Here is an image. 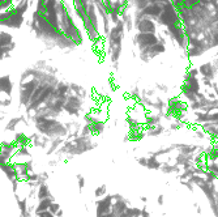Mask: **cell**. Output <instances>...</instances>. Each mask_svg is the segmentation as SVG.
Wrapping results in <instances>:
<instances>
[{
  "mask_svg": "<svg viewBox=\"0 0 218 217\" xmlns=\"http://www.w3.org/2000/svg\"><path fill=\"white\" fill-rule=\"evenodd\" d=\"M166 104L167 106L165 114L171 117L174 120H184L187 113H188V105L182 98L178 95H174V97H170L166 101Z\"/></svg>",
  "mask_w": 218,
  "mask_h": 217,
  "instance_id": "obj_1",
  "label": "cell"
},
{
  "mask_svg": "<svg viewBox=\"0 0 218 217\" xmlns=\"http://www.w3.org/2000/svg\"><path fill=\"white\" fill-rule=\"evenodd\" d=\"M82 108H84V99H81L80 97H77L74 94H69L65 99L63 111L71 117H80Z\"/></svg>",
  "mask_w": 218,
  "mask_h": 217,
  "instance_id": "obj_2",
  "label": "cell"
},
{
  "mask_svg": "<svg viewBox=\"0 0 218 217\" xmlns=\"http://www.w3.org/2000/svg\"><path fill=\"white\" fill-rule=\"evenodd\" d=\"M113 194H107L102 199H98L96 201V217H103L111 212V207H113Z\"/></svg>",
  "mask_w": 218,
  "mask_h": 217,
  "instance_id": "obj_3",
  "label": "cell"
},
{
  "mask_svg": "<svg viewBox=\"0 0 218 217\" xmlns=\"http://www.w3.org/2000/svg\"><path fill=\"white\" fill-rule=\"evenodd\" d=\"M162 123V117L159 114L154 113L152 110H148L144 115V120H142V127H144V130H149L152 128L154 126H158Z\"/></svg>",
  "mask_w": 218,
  "mask_h": 217,
  "instance_id": "obj_4",
  "label": "cell"
},
{
  "mask_svg": "<svg viewBox=\"0 0 218 217\" xmlns=\"http://www.w3.org/2000/svg\"><path fill=\"white\" fill-rule=\"evenodd\" d=\"M174 149H178L182 155H196L198 152V144H191V143H171Z\"/></svg>",
  "mask_w": 218,
  "mask_h": 217,
  "instance_id": "obj_5",
  "label": "cell"
},
{
  "mask_svg": "<svg viewBox=\"0 0 218 217\" xmlns=\"http://www.w3.org/2000/svg\"><path fill=\"white\" fill-rule=\"evenodd\" d=\"M0 170L3 171L4 175L7 177V179L11 183L20 181V179H18V177H17V174H16L13 164H11V162H0Z\"/></svg>",
  "mask_w": 218,
  "mask_h": 217,
  "instance_id": "obj_6",
  "label": "cell"
},
{
  "mask_svg": "<svg viewBox=\"0 0 218 217\" xmlns=\"http://www.w3.org/2000/svg\"><path fill=\"white\" fill-rule=\"evenodd\" d=\"M218 72V69L216 67L211 66V63H205V64L200 66V68H198V73H200L202 77L205 79H209L213 81L216 79V75Z\"/></svg>",
  "mask_w": 218,
  "mask_h": 217,
  "instance_id": "obj_7",
  "label": "cell"
},
{
  "mask_svg": "<svg viewBox=\"0 0 218 217\" xmlns=\"http://www.w3.org/2000/svg\"><path fill=\"white\" fill-rule=\"evenodd\" d=\"M129 207V200L123 197L122 200H116L113 203V207H111V212L114 213L115 217L120 216L123 213H126V209Z\"/></svg>",
  "mask_w": 218,
  "mask_h": 217,
  "instance_id": "obj_8",
  "label": "cell"
},
{
  "mask_svg": "<svg viewBox=\"0 0 218 217\" xmlns=\"http://www.w3.org/2000/svg\"><path fill=\"white\" fill-rule=\"evenodd\" d=\"M183 82L184 84L188 86L189 89L194 93H198V92H201V84H200V81L197 80V77H192V76H189V75H184V80H183Z\"/></svg>",
  "mask_w": 218,
  "mask_h": 217,
  "instance_id": "obj_9",
  "label": "cell"
},
{
  "mask_svg": "<svg viewBox=\"0 0 218 217\" xmlns=\"http://www.w3.org/2000/svg\"><path fill=\"white\" fill-rule=\"evenodd\" d=\"M52 201H55V197L54 196L47 197V199L38 200V203H37L35 207H34V216L41 213V212H46V210H48V208L52 204Z\"/></svg>",
  "mask_w": 218,
  "mask_h": 217,
  "instance_id": "obj_10",
  "label": "cell"
},
{
  "mask_svg": "<svg viewBox=\"0 0 218 217\" xmlns=\"http://www.w3.org/2000/svg\"><path fill=\"white\" fill-rule=\"evenodd\" d=\"M12 90H13V85L9 80V76L0 77V93H4L7 97H12Z\"/></svg>",
  "mask_w": 218,
  "mask_h": 217,
  "instance_id": "obj_11",
  "label": "cell"
},
{
  "mask_svg": "<svg viewBox=\"0 0 218 217\" xmlns=\"http://www.w3.org/2000/svg\"><path fill=\"white\" fill-rule=\"evenodd\" d=\"M127 135L129 137V141L139 143L146 136V131L144 130V127H140V128H136V130H129Z\"/></svg>",
  "mask_w": 218,
  "mask_h": 217,
  "instance_id": "obj_12",
  "label": "cell"
},
{
  "mask_svg": "<svg viewBox=\"0 0 218 217\" xmlns=\"http://www.w3.org/2000/svg\"><path fill=\"white\" fill-rule=\"evenodd\" d=\"M21 123H25L26 124V119L25 117H15V118H11L7 124H5V131H11V132H16L17 131V127L20 126Z\"/></svg>",
  "mask_w": 218,
  "mask_h": 217,
  "instance_id": "obj_13",
  "label": "cell"
},
{
  "mask_svg": "<svg viewBox=\"0 0 218 217\" xmlns=\"http://www.w3.org/2000/svg\"><path fill=\"white\" fill-rule=\"evenodd\" d=\"M52 194H51V190H50V186L47 183H42L39 184L38 187H37V192H35V197L38 200H42V199H47V197H51Z\"/></svg>",
  "mask_w": 218,
  "mask_h": 217,
  "instance_id": "obj_14",
  "label": "cell"
},
{
  "mask_svg": "<svg viewBox=\"0 0 218 217\" xmlns=\"http://www.w3.org/2000/svg\"><path fill=\"white\" fill-rule=\"evenodd\" d=\"M64 143V139H61V137H55V139H51V143H50L48 145V148L46 150V155L47 156H51L54 155V153H56L59 150V148L61 145H63Z\"/></svg>",
  "mask_w": 218,
  "mask_h": 217,
  "instance_id": "obj_15",
  "label": "cell"
},
{
  "mask_svg": "<svg viewBox=\"0 0 218 217\" xmlns=\"http://www.w3.org/2000/svg\"><path fill=\"white\" fill-rule=\"evenodd\" d=\"M105 128H106V122H103V120H101V119H97L94 123L90 124L91 136H99V135H102Z\"/></svg>",
  "mask_w": 218,
  "mask_h": 217,
  "instance_id": "obj_16",
  "label": "cell"
},
{
  "mask_svg": "<svg viewBox=\"0 0 218 217\" xmlns=\"http://www.w3.org/2000/svg\"><path fill=\"white\" fill-rule=\"evenodd\" d=\"M163 174H179L180 173V168L175 164H170V162H162V166L159 169Z\"/></svg>",
  "mask_w": 218,
  "mask_h": 217,
  "instance_id": "obj_17",
  "label": "cell"
},
{
  "mask_svg": "<svg viewBox=\"0 0 218 217\" xmlns=\"http://www.w3.org/2000/svg\"><path fill=\"white\" fill-rule=\"evenodd\" d=\"M145 131H146V136L148 137H158V136L163 135V133L166 132V127L161 123V124L154 126V127H152V128L145 130Z\"/></svg>",
  "mask_w": 218,
  "mask_h": 217,
  "instance_id": "obj_18",
  "label": "cell"
},
{
  "mask_svg": "<svg viewBox=\"0 0 218 217\" xmlns=\"http://www.w3.org/2000/svg\"><path fill=\"white\" fill-rule=\"evenodd\" d=\"M174 150V146L170 144V145H167V146H162V148L157 149V150H153V152H149V155L148 156H153L155 158H158L159 156H165V155H169V153H171Z\"/></svg>",
  "mask_w": 218,
  "mask_h": 217,
  "instance_id": "obj_19",
  "label": "cell"
},
{
  "mask_svg": "<svg viewBox=\"0 0 218 217\" xmlns=\"http://www.w3.org/2000/svg\"><path fill=\"white\" fill-rule=\"evenodd\" d=\"M195 155H182V153H178L175 157V165H178L179 168H182L185 162L194 161Z\"/></svg>",
  "mask_w": 218,
  "mask_h": 217,
  "instance_id": "obj_20",
  "label": "cell"
},
{
  "mask_svg": "<svg viewBox=\"0 0 218 217\" xmlns=\"http://www.w3.org/2000/svg\"><path fill=\"white\" fill-rule=\"evenodd\" d=\"M126 123L129 127V130H136V128H140V127H142V122H140L137 118L132 117L131 114H128V115L126 117Z\"/></svg>",
  "mask_w": 218,
  "mask_h": 217,
  "instance_id": "obj_21",
  "label": "cell"
},
{
  "mask_svg": "<svg viewBox=\"0 0 218 217\" xmlns=\"http://www.w3.org/2000/svg\"><path fill=\"white\" fill-rule=\"evenodd\" d=\"M162 166V162L158 158H155L153 156H148V164H146V169L149 170H159Z\"/></svg>",
  "mask_w": 218,
  "mask_h": 217,
  "instance_id": "obj_22",
  "label": "cell"
},
{
  "mask_svg": "<svg viewBox=\"0 0 218 217\" xmlns=\"http://www.w3.org/2000/svg\"><path fill=\"white\" fill-rule=\"evenodd\" d=\"M15 157H25V158H30L32 153H30V145H24V146H17V150L15 153Z\"/></svg>",
  "mask_w": 218,
  "mask_h": 217,
  "instance_id": "obj_23",
  "label": "cell"
},
{
  "mask_svg": "<svg viewBox=\"0 0 218 217\" xmlns=\"http://www.w3.org/2000/svg\"><path fill=\"white\" fill-rule=\"evenodd\" d=\"M185 127H189V124L184 122V120H172L169 124V130L170 131H179L182 128H185Z\"/></svg>",
  "mask_w": 218,
  "mask_h": 217,
  "instance_id": "obj_24",
  "label": "cell"
},
{
  "mask_svg": "<svg viewBox=\"0 0 218 217\" xmlns=\"http://www.w3.org/2000/svg\"><path fill=\"white\" fill-rule=\"evenodd\" d=\"M106 195H107V186H106V184H99L94 190V196L97 199H102Z\"/></svg>",
  "mask_w": 218,
  "mask_h": 217,
  "instance_id": "obj_25",
  "label": "cell"
},
{
  "mask_svg": "<svg viewBox=\"0 0 218 217\" xmlns=\"http://www.w3.org/2000/svg\"><path fill=\"white\" fill-rule=\"evenodd\" d=\"M126 215L128 217H140L141 216V208L139 207H128L126 209Z\"/></svg>",
  "mask_w": 218,
  "mask_h": 217,
  "instance_id": "obj_26",
  "label": "cell"
},
{
  "mask_svg": "<svg viewBox=\"0 0 218 217\" xmlns=\"http://www.w3.org/2000/svg\"><path fill=\"white\" fill-rule=\"evenodd\" d=\"M194 136H195L197 140H205V139H208L207 133L204 132V130L201 128L200 126H195V127H194Z\"/></svg>",
  "mask_w": 218,
  "mask_h": 217,
  "instance_id": "obj_27",
  "label": "cell"
},
{
  "mask_svg": "<svg viewBox=\"0 0 218 217\" xmlns=\"http://www.w3.org/2000/svg\"><path fill=\"white\" fill-rule=\"evenodd\" d=\"M202 178H204V181L208 182V183H216V182H218L217 175H216L214 173H211V171H208V170L204 173Z\"/></svg>",
  "mask_w": 218,
  "mask_h": 217,
  "instance_id": "obj_28",
  "label": "cell"
},
{
  "mask_svg": "<svg viewBox=\"0 0 218 217\" xmlns=\"http://www.w3.org/2000/svg\"><path fill=\"white\" fill-rule=\"evenodd\" d=\"M60 209H61L60 204L56 203V201H52V204H51V205H50V208H48V210H50V212H51L52 215H56Z\"/></svg>",
  "mask_w": 218,
  "mask_h": 217,
  "instance_id": "obj_29",
  "label": "cell"
},
{
  "mask_svg": "<svg viewBox=\"0 0 218 217\" xmlns=\"http://www.w3.org/2000/svg\"><path fill=\"white\" fill-rule=\"evenodd\" d=\"M76 178H77V186H78V190H80V191H82L84 187H85V183H86L85 178H84L82 175H81V174H77Z\"/></svg>",
  "mask_w": 218,
  "mask_h": 217,
  "instance_id": "obj_30",
  "label": "cell"
},
{
  "mask_svg": "<svg viewBox=\"0 0 218 217\" xmlns=\"http://www.w3.org/2000/svg\"><path fill=\"white\" fill-rule=\"evenodd\" d=\"M180 183H182L185 188H188V191H191V192H194V191H195V187H196V186H195V184L192 183L191 181H182Z\"/></svg>",
  "mask_w": 218,
  "mask_h": 217,
  "instance_id": "obj_31",
  "label": "cell"
},
{
  "mask_svg": "<svg viewBox=\"0 0 218 217\" xmlns=\"http://www.w3.org/2000/svg\"><path fill=\"white\" fill-rule=\"evenodd\" d=\"M155 88H157L158 90H161L162 93H169L170 92V88L167 85H165V84H162V82H157V84H155Z\"/></svg>",
  "mask_w": 218,
  "mask_h": 217,
  "instance_id": "obj_32",
  "label": "cell"
},
{
  "mask_svg": "<svg viewBox=\"0 0 218 217\" xmlns=\"http://www.w3.org/2000/svg\"><path fill=\"white\" fill-rule=\"evenodd\" d=\"M136 161H137V164L140 165V166H142V168H146V164H148V157H146V156L137 157V158H136Z\"/></svg>",
  "mask_w": 218,
  "mask_h": 217,
  "instance_id": "obj_33",
  "label": "cell"
},
{
  "mask_svg": "<svg viewBox=\"0 0 218 217\" xmlns=\"http://www.w3.org/2000/svg\"><path fill=\"white\" fill-rule=\"evenodd\" d=\"M182 169L183 170H194L195 169V164H194V161H189V162H185L183 166H182Z\"/></svg>",
  "mask_w": 218,
  "mask_h": 217,
  "instance_id": "obj_34",
  "label": "cell"
},
{
  "mask_svg": "<svg viewBox=\"0 0 218 217\" xmlns=\"http://www.w3.org/2000/svg\"><path fill=\"white\" fill-rule=\"evenodd\" d=\"M201 82H202L205 86H207V89H211V86H213V81L209 80V79L202 77V79H201Z\"/></svg>",
  "mask_w": 218,
  "mask_h": 217,
  "instance_id": "obj_35",
  "label": "cell"
},
{
  "mask_svg": "<svg viewBox=\"0 0 218 217\" xmlns=\"http://www.w3.org/2000/svg\"><path fill=\"white\" fill-rule=\"evenodd\" d=\"M34 217H55V215H52L50 210H46V212H41L38 215H35Z\"/></svg>",
  "mask_w": 218,
  "mask_h": 217,
  "instance_id": "obj_36",
  "label": "cell"
},
{
  "mask_svg": "<svg viewBox=\"0 0 218 217\" xmlns=\"http://www.w3.org/2000/svg\"><path fill=\"white\" fill-rule=\"evenodd\" d=\"M140 217H152V215H150V212L146 209V205H144L141 208V216Z\"/></svg>",
  "mask_w": 218,
  "mask_h": 217,
  "instance_id": "obj_37",
  "label": "cell"
},
{
  "mask_svg": "<svg viewBox=\"0 0 218 217\" xmlns=\"http://www.w3.org/2000/svg\"><path fill=\"white\" fill-rule=\"evenodd\" d=\"M205 94H207V97H208L209 99H216V98H217L216 94H214V92H213V90H209V89H207V90H205Z\"/></svg>",
  "mask_w": 218,
  "mask_h": 217,
  "instance_id": "obj_38",
  "label": "cell"
},
{
  "mask_svg": "<svg viewBox=\"0 0 218 217\" xmlns=\"http://www.w3.org/2000/svg\"><path fill=\"white\" fill-rule=\"evenodd\" d=\"M157 204L158 205H163L165 204V195H158L157 196Z\"/></svg>",
  "mask_w": 218,
  "mask_h": 217,
  "instance_id": "obj_39",
  "label": "cell"
},
{
  "mask_svg": "<svg viewBox=\"0 0 218 217\" xmlns=\"http://www.w3.org/2000/svg\"><path fill=\"white\" fill-rule=\"evenodd\" d=\"M194 208H195V210H196V212H197L198 215H200V213L202 212V209H201V205H200V204H198L197 201H196V203H194Z\"/></svg>",
  "mask_w": 218,
  "mask_h": 217,
  "instance_id": "obj_40",
  "label": "cell"
},
{
  "mask_svg": "<svg viewBox=\"0 0 218 217\" xmlns=\"http://www.w3.org/2000/svg\"><path fill=\"white\" fill-rule=\"evenodd\" d=\"M211 90L214 92L216 97H217V99H218V84H217V82H213V86H211Z\"/></svg>",
  "mask_w": 218,
  "mask_h": 217,
  "instance_id": "obj_41",
  "label": "cell"
},
{
  "mask_svg": "<svg viewBox=\"0 0 218 217\" xmlns=\"http://www.w3.org/2000/svg\"><path fill=\"white\" fill-rule=\"evenodd\" d=\"M140 200H141L142 203H144V204H146V203H148V197L142 195V196H140Z\"/></svg>",
  "mask_w": 218,
  "mask_h": 217,
  "instance_id": "obj_42",
  "label": "cell"
},
{
  "mask_svg": "<svg viewBox=\"0 0 218 217\" xmlns=\"http://www.w3.org/2000/svg\"><path fill=\"white\" fill-rule=\"evenodd\" d=\"M63 215H64V212H63V209H60L59 212H58L56 215H55V217H63Z\"/></svg>",
  "mask_w": 218,
  "mask_h": 217,
  "instance_id": "obj_43",
  "label": "cell"
},
{
  "mask_svg": "<svg viewBox=\"0 0 218 217\" xmlns=\"http://www.w3.org/2000/svg\"><path fill=\"white\" fill-rule=\"evenodd\" d=\"M216 175H217V178H218V170H217V173H216Z\"/></svg>",
  "mask_w": 218,
  "mask_h": 217,
  "instance_id": "obj_44",
  "label": "cell"
}]
</instances>
